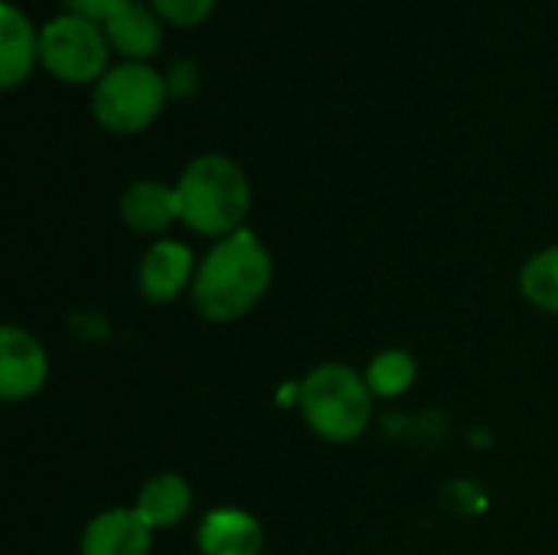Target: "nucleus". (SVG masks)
<instances>
[{
  "label": "nucleus",
  "mask_w": 558,
  "mask_h": 555,
  "mask_svg": "<svg viewBox=\"0 0 558 555\" xmlns=\"http://www.w3.org/2000/svg\"><path fill=\"white\" fill-rule=\"evenodd\" d=\"M39 62V29L33 26L29 13L16 3H0V82L3 88H16L29 79L33 65Z\"/></svg>",
  "instance_id": "1a4fd4ad"
},
{
  "label": "nucleus",
  "mask_w": 558,
  "mask_h": 555,
  "mask_svg": "<svg viewBox=\"0 0 558 555\" xmlns=\"http://www.w3.org/2000/svg\"><path fill=\"white\" fill-rule=\"evenodd\" d=\"M520 291L530 304H536L539 311L558 314V245L533 255L523 265L520 275Z\"/></svg>",
  "instance_id": "4468645a"
},
{
  "label": "nucleus",
  "mask_w": 558,
  "mask_h": 555,
  "mask_svg": "<svg viewBox=\"0 0 558 555\" xmlns=\"http://www.w3.org/2000/svg\"><path fill=\"white\" fill-rule=\"evenodd\" d=\"M190 278H196L193 275V252L183 242L160 239L147 249V255L141 262L137 285L150 304H167L186 288Z\"/></svg>",
  "instance_id": "6e6552de"
},
{
  "label": "nucleus",
  "mask_w": 558,
  "mask_h": 555,
  "mask_svg": "<svg viewBox=\"0 0 558 555\" xmlns=\"http://www.w3.org/2000/svg\"><path fill=\"white\" fill-rule=\"evenodd\" d=\"M49 360L43 343L23 327L7 324L0 330V396L3 402H23L43 389Z\"/></svg>",
  "instance_id": "423d86ee"
},
{
  "label": "nucleus",
  "mask_w": 558,
  "mask_h": 555,
  "mask_svg": "<svg viewBox=\"0 0 558 555\" xmlns=\"http://www.w3.org/2000/svg\"><path fill=\"white\" fill-rule=\"evenodd\" d=\"M170 98H193L199 88V65L193 59H173L163 72Z\"/></svg>",
  "instance_id": "f3484780"
},
{
  "label": "nucleus",
  "mask_w": 558,
  "mask_h": 555,
  "mask_svg": "<svg viewBox=\"0 0 558 555\" xmlns=\"http://www.w3.org/2000/svg\"><path fill=\"white\" fill-rule=\"evenodd\" d=\"M298 406L307 429L327 442H353L373 415V389L347 363H320L298 386Z\"/></svg>",
  "instance_id": "7ed1b4c3"
},
{
  "label": "nucleus",
  "mask_w": 558,
  "mask_h": 555,
  "mask_svg": "<svg viewBox=\"0 0 558 555\" xmlns=\"http://www.w3.org/2000/svg\"><path fill=\"white\" fill-rule=\"evenodd\" d=\"M65 3V13H75V16H85L92 23H108L128 0H62Z\"/></svg>",
  "instance_id": "a211bd4d"
},
{
  "label": "nucleus",
  "mask_w": 558,
  "mask_h": 555,
  "mask_svg": "<svg viewBox=\"0 0 558 555\" xmlns=\"http://www.w3.org/2000/svg\"><path fill=\"white\" fill-rule=\"evenodd\" d=\"M157 16L170 26H180V29H190V26H199L213 16L216 10V0H147Z\"/></svg>",
  "instance_id": "dca6fc26"
},
{
  "label": "nucleus",
  "mask_w": 558,
  "mask_h": 555,
  "mask_svg": "<svg viewBox=\"0 0 558 555\" xmlns=\"http://www.w3.org/2000/svg\"><path fill=\"white\" fill-rule=\"evenodd\" d=\"M163 72L150 62H118L92 88V118L111 134H141L167 108Z\"/></svg>",
  "instance_id": "20e7f679"
},
{
  "label": "nucleus",
  "mask_w": 558,
  "mask_h": 555,
  "mask_svg": "<svg viewBox=\"0 0 558 555\" xmlns=\"http://www.w3.org/2000/svg\"><path fill=\"white\" fill-rule=\"evenodd\" d=\"M121 219L134 232H163L173 219H180L177 186L157 180H137L121 193Z\"/></svg>",
  "instance_id": "f8f14e48"
},
{
  "label": "nucleus",
  "mask_w": 558,
  "mask_h": 555,
  "mask_svg": "<svg viewBox=\"0 0 558 555\" xmlns=\"http://www.w3.org/2000/svg\"><path fill=\"white\" fill-rule=\"evenodd\" d=\"M150 527L137 510L114 507L98 514L85 533L78 555H147L150 553Z\"/></svg>",
  "instance_id": "0eeeda50"
},
{
  "label": "nucleus",
  "mask_w": 558,
  "mask_h": 555,
  "mask_svg": "<svg viewBox=\"0 0 558 555\" xmlns=\"http://www.w3.org/2000/svg\"><path fill=\"white\" fill-rule=\"evenodd\" d=\"M111 43L101 23L59 13L39 26V65L69 85H95L111 65Z\"/></svg>",
  "instance_id": "39448f33"
},
{
  "label": "nucleus",
  "mask_w": 558,
  "mask_h": 555,
  "mask_svg": "<svg viewBox=\"0 0 558 555\" xmlns=\"http://www.w3.org/2000/svg\"><path fill=\"white\" fill-rule=\"evenodd\" d=\"M203 555H262V523L242 510H213L196 533Z\"/></svg>",
  "instance_id": "9b49d317"
},
{
  "label": "nucleus",
  "mask_w": 558,
  "mask_h": 555,
  "mask_svg": "<svg viewBox=\"0 0 558 555\" xmlns=\"http://www.w3.org/2000/svg\"><path fill=\"white\" fill-rule=\"evenodd\" d=\"M134 510L144 517L150 530H170L193 510V491L180 474H154L141 487Z\"/></svg>",
  "instance_id": "ddd939ff"
},
{
  "label": "nucleus",
  "mask_w": 558,
  "mask_h": 555,
  "mask_svg": "<svg viewBox=\"0 0 558 555\" xmlns=\"http://www.w3.org/2000/svg\"><path fill=\"white\" fill-rule=\"evenodd\" d=\"M271 285V255L252 229L219 239L193 278V307L209 324L245 317Z\"/></svg>",
  "instance_id": "f257e3e1"
},
{
  "label": "nucleus",
  "mask_w": 558,
  "mask_h": 555,
  "mask_svg": "<svg viewBox=\"0 0 558 555\" xmlns=\"http://www.w3.org/2000/svg\"><path fill=\"white\" fill-rule=\"evenodd\" d=\"M105 36H108L111 49L124 56V62H147L150 56H157V49L163 43V20L157 16V10L150 3L128 0L105 23Z\"/></svg>",
  "instance_id": "9d476101"
},
{
  "label": "nucleus",
  "mask_w": 558,
  "mask_h": 555,
  "mask_svg": "<svg viewBox=\"0 0 558 555\" xmlns=\"http://www.w3.org/2000/svg\"><path fill=\"white\" fill-rule=\"evenodd\" d=\"M180 222L199 236H232L252 206L245 170L226 154H203L190 160L177 180Z\"/></svg>",
  "instance_id": "f03ea898"
},
{
  "label": "nucleus",
  "mask_w": 558,
  "mask_h": 555,
  "mask_svg": "<svg viewBox=\"0 0 558 555\" xmlns=\"http://www.w3.org/2000/svg\"><path fill=\"white\" fill-rule=\"evenodd\" d=\"M415 376H418V363L405 350H386L366 370V383L373 396H386V399L402 396L415 383Z\"/></svg>",
  "instance_id": "2eb2a0df"
}]
</instances>
